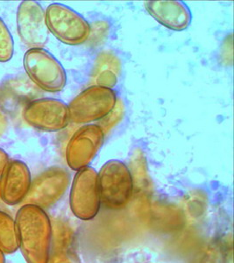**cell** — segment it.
I'll return each mask as SVG.
<instances>
[{
    "label": "cell",
    "mask_w": 234,
    "mask_h": 263,
    "mask_svg": "<svg viewBox=\"0 0 234 263\" xmlns=\"http://www.w3.org/2000/svg\"><path fill=\"white\" fill-rule=\"evenodd\" d=\"M18 249L27 263H48L51 252V220L45 210L23 204L16 213Z\"/></svg>",
    "instance_id": "obj_1"
},
{
    "label": "cell",
    "mask_w": 234,
    "mask_h": 263,
    "mask_svg": "<svg viewBox=\"0 0 234 263\" xmlns=\"http://www.w3.org/2000/svg\"><path fill=\"white\" fill-rule=\"evenodd\" d=\"M100 200L110 209H121L129 203L133 193L132 173L124 162L111 160L98 173Z\"/></svg>",
    "instance_id": "obj_2"
},
{
    "label": "cell",
    "mask_w": 234,
    "mask_h": 263,
    "mask_svg": "<svg viewBox=\"0 0 234 263\" xmlns=\"http://www.w3.org/2000/svg\"><path fill=\"white\" fill-rule=\"evenodd\" d=\"M23 66L31 81L42 90L59 92L66 85V72L63 65L44 48H29L23 57Z\"/></svg>",
    "instance_id": "obj_3"
},
{
    "label": "cell",
    "mask_w": 234,
    "mask_h": 263,
    "mask_svg": "<svg viewBox=\"0 0 234 263\" xmlns=\"http://www.w3.org/2000/svg\"><path fill=\"white\" fill-rule=\"evenodd\" d=\"M45 15L48 31L64 44L80 45L90 38L91 28L89 22L69 6L50 4Z\"/></svg>",
    "instance_id": "obj_4"
},
{
    "label": "cell",
    "mask_w": 234,
    "mask_h": 263,
    "mask_svg": "<svg viewBox=\"0 0 234 263\" xmlns=\"http://www.w3.org/2000/svg\"><path fill=\"white\" fill-rule=\"evenodd\" d=\"M117 102L115 90L91 85L69 103V119L75 124H88L101 120L114 109Z\"/></svg>",
    "instance_id": "obj_5"
},
{
    "label": "cell",
    "mask_w": 234,
    "mask_h": 263,
    "mask_svg": "<svg viewBox=\"0 0 234 263\" xmlns=\"http://www.w3.org/2000/svg\"><path fill=\"white\" fill-rule=\"evenodd\" d=\"M70 175L63 167H49L42 171L31 182L23 204H32L45 210L54 206L68 190Z\"/></svg>",
    "instance_id": "obj_6"
},
{
    "label": "cell",
    "mask_w": 234,
    "mask_h": 263,
    "mask_svg": "<svg viewBox=\"0 0 234 263\" xmlns=\"http://www.w3.org/2000/svg\"><path fill=\"white\" fill-rule=\"evenodd\" d=\"M69 203L74 215L79 219L86 221L98 215L101 200L98 172L93 167H84L75 174Z\"/></svg>",
    "instance_id": "obj_7"
},
{
    "label": "cell",
    "mask_w": 234,
    "mask_h": 263,
    "mask_svg": "<svg viewBox=\"0 0 234 263\" xmlns=\"http://www.w3.org/2000/svg\"><path fill=\"white\" fill-rule=\"evenodd\" d=\"M22 115L29 126L42 131H62L70 122L68 105L60 99L51 98L31 101Z\"/></svg>",
    "instance_id": "obj_8"
},
{
    "label": "cell",
    "mask_w": 234,
    "mask_h": 263,
    "mask_svg": "<svg viewBox=\"0 0 234 263\" xmlns=\"http://www.w3.org/2000/svg\"><path fill=\"white\" fill-rule=\"evenodd\" d=\"M105 134L99 125H85L70 138L66 147V161L73 171L89 167L102 147Z\"/></svg>",
    "instance_id": "obj_9"
},
{
    "label": "cell",
    "mask_w": 234,
    "mask_h": 263,
    "mask_svg": "<svg viewBox=\"0 0 234 263\" xmlns=\"http://www.w3.org/2000/svg\"><path fill=\"white\" fill-rule=\"evenodd\" d=\"M17 28L20 38L30 48H42L49 37L45 11L36 1H22L17 10Z\"/></svg>",
    "instance_id": "obj_10"
},
{
    "label": "cell",
    "mask_w": 234,
    "mask_h": 263,
    "mask_svg": "<svg viewBox=\"0 0 234 263\" xmlns=\"http://www.w3.org/2000/svg\"><path fill=\"white\" fill-rule=\"evenodd\" d=\"M32 177L25 162L9 161L0 177V199L7 205L23 203L30 189Z\"/></svg>",
    "instance_id": "obj_11"
},
{
    "label": "cell",
    "mask_w": 234,
    "mask_h": 263,
    "mask_svg": "<svg viewBox=\"0 0 234 263\" xmlns=\"http://www.w3.org/2000/svg\"><path fill=\"white\" fill-rule=\"evenodd\" d=\"M145 7L157 22L171 30H185L192 21L190 9L183 1H147Z\"/></svg>",
    "instance_id": "obj_12"
},
{
    "label": "cell",
    "mask_w": 234,
    "mask_h": 263,
    "mask_svg": "<svg viewBox=\"0 0 234 263\" xmlns=\"http://www.w3.org/2000/svg\"><path fill=\"white\" fill-rule=\"evenodd\" d=\"M120 73L119 58L110 52H103L96 57L91 81L93 85L111 89L118 84Z\"/></svg>",
    "instance_id": "obj_13"
},
{
    "label": "cell",
    "mask_w": 234,
    "mask_h": 263,
    "mask_svg": "<svg viewBox=\"0 0 234 263\" xmlns=\"http://www.w3.org/2000/svg\"><path fill=\"white\" fill-rule=\"evenodd\" d=\"M18 249L15 220L3 211H0V251L12 254Z\"/></svg>",
    "instance_id": "obj_14"
},
{
    "label": "cell",
    "mask_w": 234,
    "mask_h": 263,
    "mask_svg": "<svg viewBox=\"0 0 234 263\" xmlns=\"http://www.w3.org/2000/svg\"><path fill=\"white\" fill-rule=\"evenodd\" d=\"M52 239L50 253H68L72 243L73 232L69 224L61 219L51 221Z\"/></svg>",
    "instance_id": "obj_15"
},
{
    "label": "cell",
    "mask_w": 234,
    "mask_h": 263,
    "mask_svg": "<svg viewBox=\"0 0 234 263\" xmlns=\"http://www.w3.org/2000/svg\"><path fill=\"white\" fill-rule=\"evenodd\" d=\"M14 54V42L9 29L0 18V63H6Z\"/></svg>",
    "instance_id": "obj_16"
},
{
    "label": "cell",
    "mask_w": 234,
    "mask_h": 263,
    "mask_svg": "<svg viewBox=\"0 0 234 263\" xmlns=\"http://www.w3.org/2000/svg\"><path fill=\"white\" fill-rule=\"evenodd\" d=\"M123 104L121 102L118 101L114 109L100 121L99 126L102 128L104 134L108 133L121 120V118L123 116Z\"/></svg>",
    "instance_id": "obj_17"
},
{
    "label": "cell",
    "mask_w": 234,
    "mask_h": 263,
    "mask_svg": "<svg viewBox=\"0 0 234 263\" xmlns=\"http://www.w3.org/2000/svg\"><path fill=\"white\" fill-rule=\"evenodd\" d=\"M48 263H73L69 254L65 252L60 253H50Z\"/></svg>",
    "instance_id": "obj_18"
},
{
    "label": "cell",
    "mask_w": 234,
    "mask_h": 263,
    "mask_svg": "<svg viewBox=\"0 0 234 263\" xmlns=\"http://www.w3.org/2000/svg\"><path fill=\"white\" fill-rule=\"evenodd\" d=\"M9 162V156L5 150L0 148V177Z\"/></svg>",
    "instance_id": "obj_19"
},
{
    "label": "cell",
    "mask_w": 234,
    "mask_h": 263,
    "mask_svg": "<svg viewBox=\"0 0 234 263\" xmlns=\"http://www.w3.org/2000/svg\"><path fill=\"white\" fill-rule=\"evenodd\" d=\"M7 119L2 110L0 109V138L3 136L7 128Z\"/></svg>",
    "instance_id": "obj_20"
},
{
    "label": "cell",
    "mask_w": 234,
    "mask_h": 263,
    "mask_svg": "<svg viewBox=\"0 0 234 263\" xmlns=\"http://www.w3.org/2000/svg\"><path fill=\"white\" fill-rule=\"evenodd\" d=\"M0 263H6V258H5V254L0 251Z\"/></svg>",
    "instance_id": "obj_21"
}]
</instances>
